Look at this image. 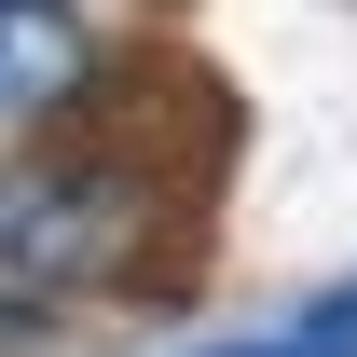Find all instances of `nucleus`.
<instances>
[{
  "instance_id": "nucleus-1",
  "label": "nucleus",
  "mask_w": 357,
  "mask_h": 357,
  "mask_svg": "<svg viewBox=\"0 0 357 357\" xmlns=\"http://www.w3.org/2000/svg\"><path fill=\"white\" fill-rule=\"evenodd\" d=\"M165 234H178V178L151 165L137 137L42 151V165L0 178V303H96V289H137Z\"/></svg>"
},
{
  "instance_id": "nucleus-2",
  "label": "nucleus",
  "mask_w": 357,
  "mask_h": 357,
  "mask_svg": "<svg viewBox=\"0 0 357 357\" xmlns=\"http://www.w3.org/2000/svg\"><path fill=\"white\" fill-rule=\"evenodd\" d=\"M96 69H110V42H96L83 0H0V137L55 124V110H83Z\"/></svg>"
},
{
  "instance_id": "nucleus-3",
  "label": "nucleus",
  "mask_w": 357,
  "mask_h": 357,
  "mask_svg": "<svg viewBox=\"0 0 357 357\" xmlns=\"http://www.w3.org/2000/svg\"><path fill=\"white\" fill-rule=\"evenodd\" d=\"M303 330H316V344H344V357H357V289H330V303H316Z\"/></svg>"
},
{
  "instance_id": "nucleus-4",
  "label": "nucleus",
  "mask_w": 357,
  "mask_h": 357,
  "mask_svg": "<svg viewBox=\"0 0 357 357\" xmlns=\"http://www.w3.org/2000/svg\"><path fill=\"white\" fill-rule=\"evenodd\" d=\"M220 357H344V344H316V330H275V344H220Z\"/></svg>"
}]
</instances>
